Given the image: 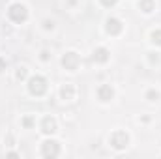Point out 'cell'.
Returning <instances> with one entry per match:
<instances>
[{
	"mask_svg": "<svg viewBox=\"0 0 161 159\" xmlns=\"http://www.w3.org/2000/svg\"><path fill=\"white\" fill-rule=\"evenodd\" d=\"M99 97H101L103 101H109V99L112 97V90H111V86H101V88H99Z\"/></svg>",
	"mask_w": 161,
	"mask_h": 159,
	"instance_id": "cell-1",
	"label": "cell"
},
{
	"mask_svg": "<svg viewBox=\"0 0 161 159\" xmlns=\"http://www.w3.org/2000/svg\"><path fill=\"white\" fill-rule=\"evenodd\" d=\"M98 54H99V56H98L99 60H107V56H105V54H107V51H105V49H99V51H98Z\"/></svg>",
	"mask_w": 161,
	"mask_h": 159,
	"instance_id": "cell-2",
	"label": "cell"
},
{
	"mask_svg": "<svg viewBox=\"0 0 161 159\" xmlns=\"http://www.w3.org/2000/svg\"><path fill=\"white\" fill-rule=\"evenodd\" d=\"M152 38H159V39H154V41H157V43H161V32H157V34L154 32V34H152Z\"/></svg>",
	"mask_w": 161,
	"mask_h": 159,
	"instance_id": "cell-3",
	"label": "cell"
},
{
	"mask_svg": "<svg viewBox=\"0 0 161 159\" xmlns=\"http://www.w3.org/2000/svg\"><path fill=\"white\" fill-rule=\"evenodd\" d=\"M2 67H4V62H2V58H0V71H2Z\"/></svg>",
	"mask_w": 161,
	"mask_h": 159,
	"instance_id": "cell-4",
	"label": "cell"
}]
</instances>
